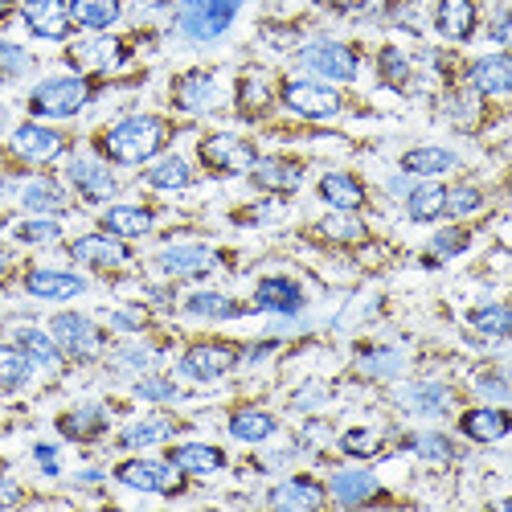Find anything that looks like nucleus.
I'll return each instance as SVG.
<instances>
[{
	"mask_svg": "<svg viewBox=\"0 0 512 512\" xmlns=\"http://www.w3.org/2000/svg\"><path fill=\"white\" fill-rule=\"evenodd\" d=\"M168 140V127L156 115H132V119H119L115 127H107L103 136V152L115 164H144L152 160Z\"/></svg>",
	"mask_w": 512,
	"mask_h": 512,
	"instance_id": "f257e3e1",
	"label": "nucleus"
},
{
	"mask_svg": "<svg viewBox=\"0 0 512 512\" xmlns=\"http://www.w3.org/2000/svg\"><path fill=\"white\" fill-rule=\"evenodd\" d=\"M87 99H91L87 78L62 74V78H46V82H41V87L33 91V99H29V107L41 119H70V115H78L82 107H87Z\"/></svg>",
	"mask_w": 512,
	"mask_h": 512,
	"instance_id": "f03ea898",
	"label": "nucleus"
},
{
	"mask_svg": "<svg viewBox=\"0 0 512 512\" xmlns=\"http://www.w3.org/2000/svg\"><path fill=\"white\" fill-rule=\"evenodd\" d=\"M242 9V0H181V33L193 41L222 37Z\"/></svg>",
	"mask_w": 512,
	"mask_h": 512,
	"instance_id": "7ed1b4c3",
	"label": "nucleus"
},
{
	"mask_svg": "<svg viewBox=\"0 0 512 512\" xmlns=\"http://www.w3.org/2000/svg\"><path fill=\"white\" fill-rule=\"evenodd\" d=\"M50 336H54V345H58L62 353H70V357H78V361H91V357L103 353V332H99L87 316H74V312L54 316Z\"/></svg>",
	"mask_w": 512,
	"mask_h": 512,
	"instance_id": "20e7f679",
	"label": "nucleus"
},
{
	"mask_svg": "<svg viewBox=\"0 0 512 512\" xmlns=\"http://www.w3.org/2000/svg\"><path fill=\"white\" fill-rule=\"evenodd\" d=\"M181 467L177 463H160V459H127L115 467V480L136 488V492H177Z\"/></svg>",
	"mask_w": 512,
	"mask_h": 512,
	"instance_id": "39448f33",
	"label": "nucleus"
},
{
	"mask_svg": "<svg viewBox=\"0 0 512 512\" xmlns=\"http://www.w3.org/2000/svg\"><path fill=\"white\" fill-rule=\"evenodd\" d=\"M283 103L304 119H332L340 111V95L332 87H320L312 78H291L283 87Z\"/></svg>",
	"mask_w": 512,
	"mask_h": 512,
	"instance_id": "423d86ee",
	"label": "nucleus"
},
{
	"mask_svg": "<svg viewBox=\"0 0 512 512\" xmlns=\"http://www.w3.org/2000/svg\"><path fill=\"white\" fill-rule=\"evenodd\" d=\"M300 62L320 78H336V82L357 78V54L349 46H340V41H312V46L300 50Z\"/></svg>",
	"mask_w": 512,
	"mask_h": 512,
	"instance_id": "0eeeda50",
	"label": "nucleus"
},
{
	"mask_svg": "<svg viewBox=\"0 0 512 512\" xmlns=\"http://www.w3.org/2000/svg\"><path fill=\"white\" fill-rule=\"evenodd\" d=\"M201 160L213 168V173H250L254 168V148L238 136H209L201 144Z\"/></svg>",
	"mask_w": 512,
	"mask_h": 512,
	"instance_id": "6e6552de",
	"label": "nucleus"
},
{
	"mask_svg": "<svg viewBox=\"0 0 512 512\" xmlns=\"http://www.w3.org/2000/svg\"><path fill=\"white\" fill-rule=\"evenodd\" d=\"M66 173H70L74 189L87 197V201H107V197H115V189H119L115 173H111L103 160H95V156H74Z\"/></svg>",
	"mask_w": 512,
	"mask_h": 512,
	"instance_id": "1a4fd4ad",
	"label": "nucleus"
},
{
	"mask_svg": "<svg viewBox=\"0 0 512 512\" xmlns=\"http://www.w3.org/2000/svg\"><path fill=\"white\" fill-rule=\"evenodd\" d=\"M234 361H238L234 345H193L181 357V373L193 377V381H218L222 373L234 369Z\"/></svg>",
	"mask_w": 512,
	"mask_h": 512,
	"instance_id": "9d476101",
	"label": "nucleus"
},
{
	"mask_svg": "<svg viewBox=\"0 0 512 512\" xmlns=\"http://www.w3.org/2000/svg\"><path fill=\"white\" fill-rule=\"evenodd\" d=\"M66 148V140L58 132H50V127H41V123H21L17 132H13V152L29 164H50L58 160Z\"/></svg>",
	"mask_w": 512,
	"mask_h": 512,
	"instance_id": "9b49d317",
	"label": "nucleus"
},
{
	"mask_svg": "<svg viewBox=\"0 0 512 512\" xmlns=\"http://www.w3.org/2000/svg\"><path fill=\"white\" fill-rule=\"evenodd\" d=\"M21 17L25 25L37 33V37H46V41H62L70 33V9L62 5V0H25L21 5Z\"/></svg>",
	"mask_w": 512,
	"mask_h": 512,
	"instance_id": "f8f14e48",
	"label": "nucleus"
},
{
	"mask_svg": "<svg viewBox=\"0 0 512 512\" xmlns=\"http://www.w3.org/2000/svg\"><path fill=\"white\" fill-rule=\"evenodd\" d=\"M213 263H218V254H213L209 246H201V242H185V246H168L160 259H156V267L164 271V275H177V279H189V275H205V271H213Z\"/></svg>",
	"mask_w": 512,
	"mask_h": 512,
	"instance_id": "ddd939ff",
	"label": "nucleus"
},
{
	"mask_svg": "<svg viewBox=\"0 0 512 512\" xmlns=\"http://www.w3.org/2000/svg\"><path fill=\"white\" fill-rule=\"evenodd\" d=\"M25 287L37 300H74V295L87 291V279L70 275V271H29Z\"/></svg>",
	"mask_w": 512,
	"mask_h": 512,
	"instance_id": "4468645a",
	"label": "nucleus"
},
{
	"mask_svg": "<svg viewBox=\"0 0 512 512\" xmlns=\"http://www.w3.org/2000/svg\"><path fill=\"white\" fill-rule=\"evenodd\" d=\"M70 254L78 263H91V267H123L127 263V246L115 242L111 234H87L70 246Z\"/></svg>",
	"mask_w": 512,
	"mask_h": 512,
	"instance_id": "2eb2a0df",
	"label": "nucleus"
},
{
	"mask_svg": "<svg viewBox=\"0 0 512 512\" xmlns=\"http://www.w3.org/2000/svg\"><path fill=\"white\" fill-rule=\"evenodd\" d=\"M254 304H259L263 312L291 316V312L304 308V291H300V283H291V279H263L259 291H254Z\"/></svg>",
	"mask_w": 512,
	"mask_h": 512,
	"instance_id": "dca6fc26",
	"label": "nucleus"
},
{
	"mask_svg": "<svg viewBox=\"0 0 512 512\" xmlns=\"http://www.w3.org/2000/svg\"><path fill=\"white\" fill-rule=\"evenodd\" d=\"M271 504L275 508H295V512H308V508H320L324 504V488L308 476H295V480H283L271 488Z\"/></svg>",
	"mask_w": 512,
	"mask_h": 512,
	"instance_id": "f3484780",
	"label": "nucleus"
},
{
	"mask_svg": "<svg viewBox=\"0 0 512 512\" xmlns=\"http://www.w3.org/2000/svg\"><path fill=\"white\" fill-rule=\"evenodd\" d=\"M508 414L500 406H480V410H467L463 414V435L476 439V443H500L508 435Z\"/></svg>",
	"mask_w": 512,
	"mask_h": 512,
	"instance_id": "a211bd4d",
	"label": "nucleus"
},
{
	"mask_svg": "<svg viewBox=\"0 0 512 512\" xmlns=\"http://www.w3.org/2000/svg\"><path fill=\"white\" fill-rule=\"evenodd\" d=\"M472 87L480 95H508L512 91V62L508 54H488L472 66Z\"/></svg>",
	"mask_w": 512,
	"mask_h": 512,
	"instance_id": "6ab92c4d",
	"label": "nucleus"
},
{
	"mask_svg": "<svg viewBox=\"0 0 512 512\" xmlns=\"http://www.w3.org/2000/svg\"><path fill=\"white\" fill-rule=\"evenodd\" d=\"M320 197H324L332 209H340V213H357V209L365 205V189H361V181L349 177V173H328V177L320 181Z\"/></svg>",
	"mask_w": 512,
	"mask_h": 512,
	"instance_id": "aec40b11",
	"label": "nucleus"
},
{
	"mask_svg": "<svg viewBox=\"0 0 512 512\" xmlns=\"http://www.w3.org/2000/svg\"><path fill=\"white\" fill-rule=\"evenodd\" d=\"M435 21H439L443 37L467 41V37H472V29H476V5H472V0H439Z\"/></svg>",
	"mask_w": 512,
	"mask_h": 512,
	"instance_id": "412c9836",
	"label": "nucleus"
},
{
	"mask_svg": "<svg viewBox=\"0 0 512 512\" xmlns=\"http://www.w3.org/2000/svg\"><path fill=\"white\" fill-rule=\"evenodd\" d=\"M173 463L189 476H209V472H222L226 455L209 443H185V447H173Z\"/></svg>",
	"mask_w": 512,
	"mask_h": 512,
	"instance_id": "4be33fe9",
	"label": "nucleus"
},
{
	"mask_svg": "<svg viewBox=\"0 0 512 512\" xmlns=\"http://www.w3.org/2000/svg\"><path fill=\"white\" fill-rule=\"evenodd\" d=\"M173 435H177V422L152 414V418H144V422H132V426H127V431L119 435V447H127V451H136V447H156V443L173 439Z\"/></svg>",
	"mask_w": 512,
	"mask_h": 512,
	"instance_id": "5701e85b",
	"label": "nucleus"
},
{
	"mask_svg": "<svg viewBox=\"0 0 512 512\" xmlns=\"http://www.w3.org/2000/svg\"><path fill=\"white\" fill-rule=\"evenodd\" d=\"M250 177H254V185H259V189H279V193H287V189L300 185V164L279 160V156H271V160H254Z\"/></svg>",
	"mask_w": 512,
	"mask_h": 512,
	"instance_id": "b1692460",
	"label": "nucleus"
},
{
	"mask_svg": "<svg viewBox=\"0 0 512 512\" xmlns=\"http://www.w3.org/2000/svg\"><path fill=\"white\" fill-rule=\"evenodd\" d=\"M213 103H218V82H213V74H185L177 82V107L185 111H209Z\"/></svg>",
	"mask_w": 512,
	"mask_h": 512,
	"instance_id": "393cba45",
	"label": "nucleus"
},
{
	"mask_svg": "<svg viewBox=\"0 0 512 512\" xmlns=\"http://www.w3.org/2000/svg\"><path fill=\"white\" fill-rule=\"evenodd\" d=\"M70 21L91 33H103L119 21V0H70Z\"/></svg>",
	"mask_w": 512,
	"mask_h": 512,
	"instance_id": "a878e982",
	"label": "nucleus"
},
{
	"mask_svg": "<svg viewBox=\"0 0 512 512\" xmlns=\"http://www.w3.org/2000/svg\"><path fill=\"white\" fill-rule=\"evenodd\" d=\"M328 492H332L336 504H365L377 492V480L369 472H357V467H349V472H336L328 480Z\"/></svg>",
	"mask_w": 512,
	"mask_h": 512,
	"instance_id": "bb28decb",
	"label": "nucleus"
},
{
	"mask_svg": "<svg viewBox=\"0 0 512 512\" xmlns=\"http://www.w3.org/2000/svg\"><path fill=\"white\" fill-rule=\"evenodd\" d=\"M103 226L111 234H119V238H140V234L152 230V213L144 205H111L103 213Z\"/></svg>",
	"mask_w": 512,
	"mask_h": 512,
	"instance_id": "cd10ccee",
	"label": "nucleus"
},
{
	"mask_svg": "<svg viewBox=\"0 0 512 512\" xmlns=\"http://www.w3.org/2000/svg\"><path fill=\"white\" fill-rule=\"evenodd\" d=\"M17 345L29 353L33 365L58 373L62 357H58V345H54V336H50V332H41V328H17Z\"/></svg>",
	"mask_w": 512,
	"mask_h": 512,
	"instance_id": "c85d7f7f",
	"label": "nucleus"
},
{
	"mask_svg": "<svg viewBox=\"0 0 512 512\" xmlns=\"http://www.w3.org/2000/svg\"><path fill=\"white\" fill-rule=\"evenodd\" d=\"M29 373H33V361L21 345H0V390H25L29 386Z\"/></svg>",
	"mask_w": 512,
	"mask_h": 512,
	"instance_id": "c756f323",
	"label": "nucleus"
},
{
	"mask_svg": "<svg viewBox=\"0 0 512 512\" xmlns=\"http://www.w3.org/2000/svg\"><path fill=\"white\" fill-rule=\"evenodd\" d=\"M402 168L414 173V177H439V173H447V168H455V152H447V148H414V152L402 156Z\"/></svg>",
	"mask_w": 512,
	"mask_h": 512,
	"instance_id": "7c9ffc66",
	"label": "nucleus"
},
{
	"mask_svg": "<svg viewBox=\"0 0 512 512\" xmlns=\"http://www.w3.org/2000/svg\"><path fill=\"white\" fill-rule=\"evenodd\" d=\"M70 58H74L82 70H111V66L119 62V41H111V37L82 41V46L70 50Z\"/></svg>",
	"mask_w": 512,
	"mask_h": 512,
	"instance_id": "2f4dec72",
	"label": "nucleus"
},
{
	"mask_svg": "<svg viewBox=\"0 0 512 512\" xmlns=\"http://www.w3.org/2000/svg\"><path fill=\"white\" fill-rule=\"evenodd\" d=\"M230 435L242 439V443H263L275 435V418L267 410H238L230 418Z\"/></svg>",
	"mask_w": 512,
	"mask_h": 512,
	"instance_id": "473e14b6",
	"label": "nucleus"
},
{
	"mask_svg": "<svg viewBox=\"0 0 512 512\" xmlns=\"http://www.w3.org/2000/svg\"><path fill=\"white\" fill-rule=\"evenodd\" d=\"M185 312L201 316V320H234L242 308L234 300H226V295H218V291H197V295L185 300Z\"/></svg>",
	"mask_w": 512,
	"mask_h": 512,
	"instance_id": "72a5a7b5",
	"label": "nucleus"
},
{
	"mask_svg": "<svg viewBox=\"0 0 512 512\" xmlns=\"http://www.w3.org/2000/svg\"><path fill=\"white\" fill-rule=\"evenodd\" d=\"M443 197H447L443 185H418V189L406 197L410 218H414V222H435V218H443Z\"/></svg>",
	"mask_w": 512,
	"mask_h": 512,
	"instance_id": "f704fd0d",
	"label": "nucleus"
},
{
	"mask_svg": "<svg viewBox=\"0 0 512 512\" xmlns=\"http://www.w3.org/2000/svg\"><path fill=\"white\" fill-rule=\"evenodd\" d=\"M21 201H25V209H37V213H58V209H66V193H62L54 181H46V177L29 181V185L21 189Z\"/></svg>",
	"mask_w": 512,
	"mask_h": 512,
	"instance_id": "c9c22d12",
	"label": "nucleus"
},
{
	"mask_svg": "<svg viewBox=\"0 0 512 512\" xmlns=\"http://www.w3.org/2000/svg\"><path fill=\"white\" fill-rule=\"evenodd\" d=\"M189 181H193V173H189V164H185L181 156H168V160H160V164L148 168V185H152V189H164V193L185 189Z\"/></svg>",
	"mask_w": 512,
	"mask_h": 512,
	"instance_id": "e433bc0d",
	"label": "nucleus"
},
{
	"mask_svg": "<svg viewBox=\"0 0 512 512\" xmlns=\"http://www.w3.org/2000/svg\"><path fill=\"white\" fill-rule=\"evenodd\" d=\"M103 422H107L103 406H78V410H70V414L62 418V435L87 439V435H99V431H103Z\"/></svg>",
	"mask_w": 512,
	"mask_h": 512,
	"instance_id": "4c0bfd02",
	"label": "nucleus"
},
{
	"mask_svg": "<svg viewBox=\"0 0 512 512\" xmlns=\"http://www.w3.org/2000/svg\"><path fill=\"white\" fill-rule=\"evenodd\" d=\"M447 390L439 386V381H418L414 390H406V402H410V410H418V414H443L447 410Z\"/></svg>",
	"mask_w": 512,
	"mask_h": 512,
	"instance_id": "58836bf2",
	"label": "nucleus"
},
{
	"mask_svg": "<svg viewBox=\"0 0 512 512\" xmlns=\"http://www.w3.org/2000/svg\"><path fill=\"white\" fill-rule=\"evenodd\" d=\"M508 324L512 320H508V308L504 304H484V308L472 312V328H480L484 336H496L500 340V336H508Z\"/></svg>",
	"mask_w": 512,
	"mask_h": 512,
	"instance_id": "ea45409f",
	"label": "nucleus"
},
{
	"mask_svg": "<svg viewBox=\"0 0 512 512\" xmlns=\"http://www.w3.org/2000/svg\"><path fill=\"white\" fill-rule=\"evenodd\" d=\"M17 242H33V246H50V242H58L62 238V226L54 222V218H33V222H21L17 230Z\"/></svg>",
	"mask_w": 512,
	"mask_h": 512,
	"instance_id": "a19ab883",
	"label": "nucleus"
},
{
	"mask_svg": "<svg viewBox=\"0 0 512 512\" xmlns=\"http://www.w3.org/2000/svg\"><path fill=\"white\" fill-rule=\"evenodd\" d=\"M472 209H480V189H472V185L447 189V197H443V213H451V218H467Z\"/></svg>",
	"mask_w": 512,
	"mask_h": 512,
	"instance_id": "79ce46f5",
	"label": "nucleus"
},
{
	"mask_svg": "<svg viewBox=\"0 0 512 512\" xmlns=\"http://www.w3.org/2000/svg\"><path fill=\"white\" fill-rule=\"evenodd\" d=\"M238 99H242V107H254V111H259V107L271 99L267 78H263V74H246V78H242V87H238Z\"/></svg>",
	"mask_w": 512,
	"mask_h": 512,
	"instance_id": "37998d69",
	"label": "nucleus"
},
{
	"mask_svg": "<svg viewBox=\"0 0 512 512\" xmlns=\"http://www.w3.org/2000/svg\"><path fill=\"white\" fill-rule=\"evenodd\" d=\"M136 398H144V402H168V398H177V386H173V381H164V377H140L136 381Z\"/></svg>",
	"mask_w": 512,
	"mask_h": 512,
	"instance_id": "c03bdc74",
	"label": "nucleus"
},
{
	"mask_svg": "<svg viewBox=\"0 0 512 512\" xmlns=\"http://www.w3.org/2000/svg\"><path fill=\"white\" fill-rule=\"evenodd\" d=\"M381 447L377 431H345L340 435V451H349V455H373Z\"/></svg>",
	"mask_w": 512,
	"mask_h": 512,
	"instance_id": "a18cd8bd",
	"label": "nucleus"
},
{
	"mask_svg": "<svg viewBox=\"0 0 512 512\" xmlns=\"http://www.w3.org/2000/svg\"><path fill=\"white\" fill-rule=\"evenodd\" d=\"M410 447L422 455V459H451V443L443 435H414Z\"/></svg>",
	"mask_w": 512,
	"mask_h": 512,
	"instance_id": "49530a36",
	"label": "nucleus"
},
{
	"mask_svg": "<svg viewBox=\"0 0 512 512\" xmlns=\"http://www.w3.org/2000/svg\"><path fill=\"white\" fill-rule=\"evenodd\" d=\"M381 74H386L394 87H406L410 66H406V58H402V50H381Z\"/></svg>",
	"mask_w": 512,
	"mask_h": 512,
	"instance_id": "de8ad7c7",
	"label": "nucleus"
},
{
	"mask_svg": "<svg viewBox=\"0 0 512 512\" xmlns=\"http://www.w3.org/2000/svg\"><path fill=\"white\" fill-rule=\"evenodd\" d=\"M0 70L5 74H25L29 70V54L21 50V46H9V41H0Z\"/></svg>",
	"mask_w": 512,
	"mask_h": 512,
	"instance_id": "09e8293b",
	"label": "nucleus"
},
{
	"mask_svg": "<svg viewBox=\"0 0 512 512\" xmlns=\"http://www.w3.org/2000/svg\"><path fill=\"white\" fill-rule=\"evenodd\" d=\"M324 234H332V238H361V226L349 218V213H340V209H336V218L324 222Z\"/></svg>",
	"mask_w": 512,
	"mask_h": 512,
	"instance_id": "8fccbe9b",
	"label": "nucleus"
},
{
	"mask_svg": "<svg viewBox=\"0 0 512 512\" xmlns=\"http://www.w3.org/2000/svg\"><path fill=\"white\" fill-rule=\"evenodd\" d=\"M463 246H467V234H463V230H451V234H439V238H435V250H439V254H459Z\"/></svg>",
	"mask_w": 512,
	"mask_h": 512,
	"instance_id": "3c124183",
	"label": "nucleus"
},
{
	"mask_svg": "<svg viewBox=\"0 0 512 512\" xmlns=\"http://www.w3.org/2000/svg\"><path fill=\"white\" fill-rule=\"evenodd\" d=\"M17 500H21V488H17V480L0 476V508H13Z\"/></svg>",
	"mask_w": 512,
	"mask_h": 512,
	"instance_id": "603ef678",
	"label": "nucleus"
},
{
	"mask_svg": "<svg viewBox=\"0 0 512 512\" xmlns=\"http://www.w3.org/2000/svg\"><path fill=\"white\" fill-rule=\"evenodd\" d=\"M476 386H480V394H492V398H508V386H504V377H480L476 381Z\"/></svg>",
	"mask_w": 512,
	"mask_h": 512,
	"instance_id": "864d4df0",
	"label": "nucleus"
},
{
	"mask_svg": "<svg viewBox=\"0 0 512 512\" xmlns=\"http://www.w3.org/2000/svg\"><path fill=\"white\" fill-rule=\"evenodd\" d=\"M111 324H115V328H127V332H136V328H144V312H115Z\"/></svg>",
	"mask_w": 512,
	"mask_h": 512,
	"instance_id": "5fc2aeb1",
	"label": "nucleus"
},
{
	"mask_svg": "<svg viewBox=\"0 0 512 512\" xmlns=\"http://www.w3.org/2000/svg\"><path fill=\"white\" fill-rule=\"evenodd\" d=\"M37 463L46 467V476H58V459H54V447H46V443H41V447H37Z\"/></svg>",
	"mask_w": 512,
	"mask_h": 512,
	"instance_id": "6e6d98bb",
	"label": "nucleus"
},
{
	"mask_svg": "<svg viewBox=\"0 0 512 512\" xmlns=\"http://www.w3.org/2000/svg\"><path fill=\"white\" fill-rule=\"evenodd\" d=\"M492 37H496V41H508V17H504V13L496 17V25H492Z\"/></svg>",
	"mask_w": 512,
	"mask_h": 512,
	"instance_id": "4d7b16f0",
	"label": "nucleus"
},
{
	"mask_svg": "<svg viewBox=\"0 0 512 512\" xmlns=\"http://www.w3.org/2000/svg\"><path fill=\"white\" fill-rule=\"evenodd\" d=\"M336 9H357V5H365V0H332Z\"/></svg>",
	"mask_w": 512,
	"mask_h": 512,
	"instance_id": "13d9d810",
	"label": "nucleus"
},
{
	"mask_svg": "<svg viewBox=\"0 0 512 512\" xmlns=\"http://www.w3.org/2000/svg\"><path fill=\"white\" fill-rule=\"evenodd\" d=\"M5 263H9V259H5V250H0V271H5Z\"/></svg>",
	"mask_w": 512,
	"mask_h": 512,
	"instance_id": "bf43d9fd",
	"label": "nucleus"
}]
</instances>
